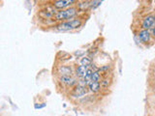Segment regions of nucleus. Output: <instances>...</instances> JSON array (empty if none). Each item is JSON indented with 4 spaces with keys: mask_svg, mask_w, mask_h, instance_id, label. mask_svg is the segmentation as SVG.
<instances>
[{
    "mask_svg": "<svg viewBox=\"0 0 155 116\" xmlns=\"http://www.w3.org/2000/svg\"><path fill=\"white\" fill-rule=\"evenodd\" d=\"M82 25V21L79 19H72V21H66V23H62L59 25L56 26V30L64 32V31H69V30H73V29H77L78 27H80Z\"/></svg>",
    "mask_w": 155,
    "mask_h": 116,
    "instance_id": "1",
    "label": "nucleus"
},
{
    "mask_svg": "<svg viewBox=\"0 0 155 116\" xmlns=\"http://www.w3.org/2000/svg\"><path fill=\"white\" fill-rule=\"evenodd\" d=\"M77 15V10L75 8H69L66 10H62V11L58 12L55 15V19L57 21H62V19H68L74 18Z\"/></svg>",
    "mask_w": 155,
    "mask_h": 116,
    "instance_id": "2",
    "label": "nucleus"
},
{
    "mask_svg": "<svg viewBox=\"0 0 155 116\" xmlns=\"http://www.w3.org/2000/svg\"><path fill=\"white\" fill-rule=\"evenodd\" d=\"M155 23V17L154 16H147L144 18V21H142V28L148 30L149 28H152Z\"/></svg>",
    "mask_w": 155,
    "mask_h": 116,
    "instance_id": "3",
    "label": "nucleus"
},
{
    "mask_svg": "<svg viewBox=\"0 0 155 116\" xmlns=\"http://www.w3.org/2000/svg\"><path fill=\"white\" fill-rule=\"evenodd\" d=\"M76 0H57L54 2V7L57 9H65L69 7L71 4H73Z\"/></svg>",
    "mask_w": 155,
    "mask_h": 116,
    "instance_id": "4",
    "label": "nucleus"
},
{
    "mask_svg": "<svg viewBox=\"0 0 155 116\" xmlns=\"http://www.w3.org/2000/svg\"><path fill=\"white\" fill-rule=\"evenodd\" d=\"M86 92H87V90H86V86L79 84L76 88H75L73 95L75 96V97H82V96H84V94H86Z\"/></svg>",
    "mask_w": 155,
    "mask_h": 116,
    "instance_id": "5",
    "label": "nucleus"
},
{
    "mask_svg": "<svg viewBox=\"0 0 155 116\" xmlns=\"http://www.w3.org/2000/svg\"><path fill=\"white\" fill-rule=\"evenodd\" d=\"M139 38H140V40L142 42V43H147V42L149 41V39H150V34H149V31L146 30V29L141 31V32H140V34H139Z\"/></svg>",
    "mask_w": 155,
    "mask_h": 116,
    "instance_id": "6",
    "label": "nucleus"
},
{
    "mask_svg": "<svg viewBox=\"0 0 155 116\" xmlns=\"http://www.w3.org/2000/svg\"><path fill=\"white\" fill-rule=\"evenodd\" d=\"M61 82L64 83V84H67V85H73L75 84V80L72 78H70L69 76H63L62 78H60Z\"/></svg>",
    "mask_w": 155,
    "mask_h": 116,
    "instance_id": "7",
    "label": "nucleus"
},
{
    "mask_svg": "<svg viewBox=\"0 0 155 116\" xmlns=\"http://www.w3.org/2000/svg\"><path fill=\"white\" fill-rule=\"evenodd\" d=\"M88 87L92 92H98L100 89V83L98 81H91L88 84Z\"/></svg>",
    "mask_w": 155,
    "mask_h": 116,
    "instance_id": "8",
    "label": "nucleus"
},
{
    "mask_svg": "<svg viewBox=\"0 0 155 116\" xmlns=\"http://www.w3.org/2000/svg\"><path fill=\"white\" fill-rule=\"evenodd\" d=\"M86 71H87V66L81 65V66H79L78 69H77V75L79 76H81V78H82V76H84Z\"/></svg>",
    "mask_w": 155,
    "mask_h": 116,
    "instance_id": "9",
    "label": "nucleus"
},
{
    "mask_svg": "<svg viewBox=\"0 0 155 116\" xmlns=\"http://www.w3.org/2000/svg\"><path fill=\"white\" fill-rule=\"evenodd\" d=\"M59 72L62 73L61 75L63 76H69V74H71V69L69 67H62L59 69Z\"/></svg>",
    "mask_w": 155,
    "mask_h": 116,
    "instance_id": "10",
    "label": "nucleus"
},
{
    "mask_svg": "<svg viewBox=\"0 0 155 116\" xmlns=\"http://www.w3.org/2000/svg\"><path fill=\"white\" fill-rule=\"evenodd\" d=\"M103 1H104V0H92V1L90 2V8L91 9L97 8V7H98Z\"/></svg>",
    "mask_w": 155,
    "mask_h": 116,
    "instance_id": "11",
    "label": "nucleus"
},
{
    "mask_svg": "<svg viewBox=\"0 0 155 116\" xmlns=\"http://www.w3.org/2000/svg\"><path fill=\"white\" fill-rule=\"evenodd\" d=\"M100 80V74L98 72H93L91 76V81H98Z\"/></svg>",
    "mask_w": 155,
    "mask_h": 116,
    "instance_id": "12",
    "label": "nucleus"
},
{
    "mask_svg": "<svg viewBox=\"0 0 155 116\" xmlns=\"http://www.w3.org/2000/svg\"><path fill=\"white\" fill-rule=\"evenodd\" d=\"M88 7H90V2H88V1L84 2V3H81L79 5V8L82 10H86L88 8Z\"/></svg>",
    "mask_w": 155,
    "mask_h": 116,
    "instance_id": "13",
    "label": "nucleus"
},
{
    "mask_svg": "<svg viewBox=\"0 0 155 116\" xmlns=\"http://www.w3.org/2000/svg\"><path fill=\"white\" fill-rule=\"evenodd\" d=\"M91 64V60L87 57H84L82 59V65H84V66H89Z\"/></svg>",
    "mask_w": 155,
    "mask_h": 116,
    "instance_id": "14",
    "label": "nucleus"
},
{
    "mask_svg": "<svg viewBox=\"0 0 155 116\" xmlns=\"http://www.w3.org/2000/svg\"><path fill=\"white\" fill-rule=\"evenodd\" d=\"M101 86H103V87H108L109 86V80H104L101 82Z\"/></svg>",
    "mask_w": 155,
    "mask_h": 116,
    "instance_id": "15",
    "label": "nucleus"
},
{
    "mask_svg": "<svg viewBox=\"0 0 155 116\" xmlns=\"http://www.w3.org/2000/svg\"><path fill=\"white\" fill-rule=\"evenodd\" d=\"M46 107V103H42L41 105H35V108H42V107Z\"/></svg>",
    "mask_w": 155,
    "mask_h": 116,
    "instance_id": "16",
    "label": "nucleus"
},
{
    "mask_svg": "<svg viewBox=\"0 0 155 116\" xmlns=\"http://www.w3.org/2000/svg\"><path fill=\"white\" fill-rule=\"evenodd\" d=\"M152 34H153V35L155 36V28L152 29Z\"/></svg>",
    "mask_w": 155,
    "mask_h": 116,
    "instance_id": "17",
    "label": "nucleus"
},
{
    "mask_svg": "<svg viewBox=\"0 0 155 116\" xmlns=\"http://www.w3.org/2000/svg\"><path fill=\"white\" fill-rule=\"evenodd\" d=\"M154 1H155V0H154Z\"/></svg>",
    "mask_w": 155,
    "mask_h": 116,
    "instance_id": "18",
    "label": "nucleus"
}]
</instances>
